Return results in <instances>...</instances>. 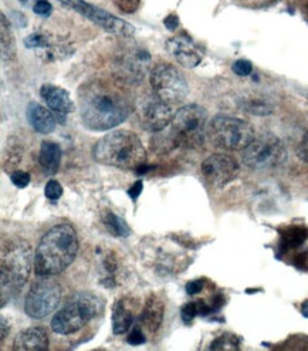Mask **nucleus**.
Wrapping results in <instances>:
<instances>
[{"label":"nucleus","mask_w":308,"mask_h":351,"mask_svg":"<svg viewBox=\"0 0 308 351\" xmlns=\"http://www.w3.org/2000/svg\"><path fill=\"white\" fill-rule=\"evenodd\" d=\"M79 110L86 128L108 131L128 119L132 103L118 83L92 80L79 88Z\"/></svg>","instance_id":"obj_1"},{"label":"nucleus","mask_w":308,"mask_h":351,"mask_svg":"<svg viewBox=\"0 0 308 351\" xmlns=\"http://www.w3.org/2000/svg\"><path fill=\"white\" fill-rule=\"evenodd\" d=\"M79 252V238L71 225L51 228L38 243L34 255V271L40 278H53L63 273Z\"/></svg>","instance_id":"obj_2"},{"label":"nucleus","mask_w":308,"mask_h":351,"mask_svg":"<svg viewBox=\"0 0 308 351\" xmlns=\"http://www.w3.org/2000/svg\"><path fill=\"white\" fill-rule=\"evenodd\" d=\"M94 160L118 169H133L145 164L146 152L137 134L127 130L111 131L92 148Z\"/></svg>","instance_id":"obj_3"},{"label":"nucleus","mask_w":308,"mask_h":351,"mask_svg":"<svg viewBox=\"0 0 308 351\" xmlns=\"http://www.w3.org/2000/svg\"><path fill=\"white\" fill-rule=\"evenodd\" d=\"M105 302L92 291H79L68 299L66 306L51 319V330L55 335H73L91 320L103 315Z\"/></svg>","instance_id":"obj_4"},{"label":"nucleus","mask_w":308,"mask_h":351,"mask_svg":"<svg viewBox=\"0 0 308 351\" xmlns=\"http://www.w3.org/2000/svg\"><path fill=\"white\" fill-rule=\"evenodd\" d=\"M207 111L198 104L181 107L170 121L169 141L173 147L196 149L207 136Z\"/></svg>","instance_id":"obj_5"},{"label":"nucleus","mask_w":308,"mask_h":351,"mask_svg":"<svg viewBox=\"0 0 308 351\" xmlns=\"http://www.w3.org/2000/svg\"><path fill=\"white\" fill-rule=\"evenodd\" d=\"M30 247L26 243L16 242L2 252V307L17 295L26 285L30 275Z\"/></svg>","instance_id":"obj_6"},{"label":"nucleus","mask_w":308,"mask_h":351,"mask_svg":"<svg viewBox=\"0 0 308 351\" xmlns=\"http://www.w3.org/2000/svg\"><path fill=\"white\" fill-rule=\"evenodd\" d=\"M207 136L216 148L227 151L244 149L255 140L252 124L229 115H216L209 123Z\"/></svg>","instance_id":"obj_7"},{"label":"nucleus","mask_w":308,"mask_h":351,"mask_svg":"<svg viewBox=\"0 0 308 351\" xmlns=\"http://www.w3.org/2000/svg\"><path fill=\"white\" fill-rule=\"evenodd\" d=\"M287 158L284 143L277 135L266 132L250 143L242 152L243 164L256 171H266L280 167Z\"/></svg>","instance_id":"obj_8"},{"label":"nucleus","mask_w":308,"mask_h":351,"mask_svg":"<svg viewBox=\"0 0 308 351\" xmlns=\"http://www.w3.org/2000/svg\"><path fill=\"white\" fill-rule=\"evenodd\" d=\"M149 82L153 94L168 104L182 103L189 93L185 75L175 66L159 63L152 67L149 73Z\"/></svg>","instance_id":"obj_9"},{"label":"nucleus","mask_w":308,"mask_h":351,"mask_svg":"<svg viewBox=\"0 0 308 351\" xmlns=\"http://www.w3.org/2000/svg\"><path fill=\"white\" fill-rule=\"evenodd\" d=\"M62 300V286L50 278L37 280L25 300V311L31 319H44L57 308Z\"/></svg>","instance_id":"obj_10"},{"label":"nucleus","mask_w":308,"mask_h":351,"mask_svg":"<svg viewBox=\"0 0 308 351\" xmlns=\"http://www.w3.org/2000/svg\"><path fill=\"white\" fill-rule=\"evenodd\" d=\"M59 2L66 8L74 10L75 13L84 16L88 21H91L92 23L100 26L101 29L114 36L131 37L136 33V29L125 21H123V19L105 12L99 6L86 2V0H59Z\"/></svg>","instance_id":"obj_11"},{"label":"nucleus","mask_w":308,"mask_h":351,"mask_svg":"<svg viewBox=\"0 0 308 351\" xmlns=\"http://www.w3.org/2000/svg\"><path fill=\"white\" fill-rule=\"evenodd\" d=\"M137 114L141 127L149 132H161L173 119L169 104L158 95H145L137 104Z\"/></svg>","instance_id":"obj_12"},{"label":"nucleus","mask_w":308,"mask_h":351,"mask_svg":"<svg viewBox=\"0 0 308 351\" xmlns=\"http://www.w3.org/2000/svg\"><path fill=\"white\" fill-rule=\"evenodd\" d=\"M149 66V53L142 47H131L117 58L115 71H117L123 82L129 84H140L148 73Z\"/></svg>","instance_id":"obj_13"},{"label":"nucleus","mask_w":308,"mask_h":351,"mask_svg":"<svg viewBox=\"0 0 308 351\" xmlns=\"http://www.w3.org/2000/svg\"><path fill=\"white\" fill-rule=\"evenodd\" d=\"M239 173V164L226 154H214L202 164L205 181L214 188H223L232 182Z\"/></svg>","instance_id":"obj_14"},{"label":"nucleus","mask_w":308,"mask_h":351,"mask_svg":"<svg viewBox=\"0 0 308 351\" xmlns=\"http://www.w3.org/2000/svg\"><path fill=\"white\" fill-rule=\"evenodd\" d=\"M168 53L186 69H194L202 62V51L199 46L186 34L170 37L166 42Z\"/></svg>","instance_id":"obj_15"},{"label":"nucleus","mask_w":308,"mask_h":351,"mask_svg":"<svg viewBox=\"0 0 308 351\" xmlns=\"http://www.w3.org/2000/svg\"><path fill=\"white\" fill-rule=\"evenodd\" d=\"M40 95L49 110L55 114L66 115L74 111V103L67 90L54 86V84H43L40 87Z\"/></svg>","instance_id":"obj_16"},{"label":"nucleus","mask_w":308,"mask_h":351,"mask_svg":"<svg viewBox=\"0 0 308 351\" xmlns=\"http://www.w3.org/2000/svg\"><path fill=\"white\" fill-rule=\"evenodd\" d=\"M165 315V302L161 296L152 293L145 304L140 315V323L141 326L148 330L149 333H157L159 330Z\"/></svg>","instance_id":"obj_17"},{"label":"nucleus","mask_w":308,"mask_h":351,"mask_svg":"<svg viewBox=\"0 0 308 351\" xmlns=\"http://www.w3.org/2000/svg\"><path fill=\"white\" fill-rule=\"evenodd\" d=\"M16 351H46L49 350V336L43 327H29L14 339Z\"/></svg>","instance_id":"obj_18"},{"label":"nucleus","mask_w":308,"mask_h":351,"mask_svg":"<svg viewBox=\"0 0 308 351\" xmlns=\"http://www.w3.org/2000/svg\"><path fill=\"white\" fill-rule=\"evenodd\" d=\"M26 115H27L29 124L38 134H51L57 127V123L51 114V110H47L43 106L37 104L34 101H31L27 106Z\"/></svg>","instance_id":"obj_19"},{"label":"nucleus","mask_w":308,"mask_h":351,"mask_svg":"<svg viewBox=\"0 0 308 351\" xmlns=\"http://www.w3.org/2000/svg\"><path fill=\"white\" fill-rule=\"evenodd\" d=\"M38 164L44 175H54L62 164V148L53 141H43L38 152Z\"/></svg>","instance_id":"obj_20"},{"label":"nucleus","mask_w":308,"mask_h":351,"mask_svg":"<svg viewBox=\"0 0 308 351\" xmlns=\"http://www.w3.org/2000/svg\"><path fill=\"white\" fill-rule=\"evenodd\" d=\"M133 323L132 310L127 306L125 300L115 302L112 307V331L114 335H123L131 328Z\"/></svg>","instance_id":"obj_21"},{"label":"nucleus","mask_w":308,"mask_h":351,"mask_svg":"<svg viewBox=\"0 0 308 351\" xmlns=\"http://www.w3.org/2000/svg\"><path fill=\"white\" fill-rule=\"evenodd\" d=\"M308 237L304 226H285L280 230V250L288 252L300 247Z\"/></svg>","instance_id":"obj_22"},{"label":"nucleus","mask_w":308,"mask_h":351,"mask_svg":"<svg viewBox=\"0 0 308 351\" xmlns=\"http://www.w3.org/2000/svg\"><path fill=\"white\" fill-rule=\"evenodd\" d=\"M103 223L107 228V230L111 233L112 237L117 238H128L131 235V229L128 226V223L118 217L117 213H114L112 210H104L103 212Z\"/></svg>","instance_id":"obj_23"},{"label":"nucleus","mask_w":308,"mask_h":351,"mask_svg":"<svg viewBox=\"0 0 308 351\" xmlns=\"http://www.w3.org/2000/svg\"><path fill=\"white\" fill-rule=\"evenodd\" d=\"M101 262H103V269H104L101 285L107 289L115 287L117 286V270H118L117 258H115L114 253H107Z\"/></svg>","instance_id":"obj_24"},{"label":"nucleus","mask_w":308,"mask_h":351,"mask_svg":"<svg viewBox=\"0 0 308 351\" xmlns=\"http://www.w3.org/2000/svg\"><path fill=\"white\" fill-rule=\"evenodd\" d=\"M16 56V42L6 16L2 14V57L3 60H12Z\"/></svg>","instance_id":"obj_25"},{"label":"nucleus","mask_w":308,"mask_h":351,"mask_svg":"<svg viewBox=\"0 0 308 351\" xmlns=\"http://www.w3.org/2000/svg\"><path fill=\"white\" fill-rule=\"evenodd\" d=\"M242 108L243 111L252 114V115H270L273 112V107L261 100H247L244 103H242Z\"/></svg>","instance_id":"obj_26"},{"label":"nucleus","mask_w":308,"mask_h":351,"mask_svg":"<svg viewBox=\"0 0 308 351\" xmlns=\"http://www.w3.org/2000/svg\"><path fill=\"white\" fill-rule=\"evenodd\" d=\"M239 348H240V343L238 337H235L233 335H223L218 337L209 347V350H220V351H224V350L235 351Z\"/></svg>","instance_id":"obj_27"},{"label":"nucleus","mask_w":308,"mask_h":351,"mask_svg":"<svg viewBox=\"0 0 308 351\" xmlns=\"http://www.w3.org/2000/svg\"><path fill=\"white\" fill-rule=\"evenodd\" d=\"M199 316V308H198V302H189L183 304L181 310V317L185 324H189L194 322V319Z\"/></svg>","instance_id":"obj_28"},{"label":"nucleus","mask_w":308,"mask_h":351,"mask_svg":"<svg viewBox=\"0 0 308 351\" xmlns=\"http://www.w3.org/2000/svg\"><path fill=\"white\" fill-rule=\"evenodd\" d=\"M114 5L123 13H136L141 6V0H114Z\"/></svg>","instance_id":"obj_29"},{"label":"nucleus","mask_w":308,"mask_h":351,"mask_svg":"<svg viewBox=\"0 0 308 351\" xmlns=\"http://www.w3.org/2000/svg\"><path fill=\"white\" fill-rule=\"evenodd\" d=\"M44 193L46 197L51 201H57L59 199L62 195H63V186L60 185L59 181H49L47 185H46V189H44Z\"/></svg>","instance_id":"obj_30"},{"label":"nucleus","mask_w":308,"mask_h":351,"mask_svg":"<svg viewBox=\"0 0 308 351\" xmlns=\"http://www.w3.org/2000/svg\"><path fill=\"white\" fill-rule=\"evenodd\" d=\"M30 173L26 171H14L10 175V181L17 188H26L30 184Z\"/></svg>","instance_id":"obj_31"},{"label":"nucleus","mask_w":308,"mask_h":351,"mask_svg":"<svg viewBox=\"0 0 308 351\" xmlns=\"http://www.w3.org/2000/svg\"><path fill=\"white\" fill-rule=\"evenodd\" d=\"M233 73L240 75V77H246V75H250L253 71V64L250 63L248 60H244V58H242V60H238L235 62L233 64Z\"/></svg>","instance_id":"obj_32"},{"label":"nucleus","mask_w":308,"mask_h":351,"mask_svg":"<svg viewBox=\"0 0 308 351\" xmlns=\"http://www.w3.org/2000/svg\"><path fill=\"white\" fill-rule=\"evenodd\" d=\"M127 341H128L129 344H132V346H140V344H144V343H145V335H144L142 328H141L140 326H136V327H133V328L131 330V333H129V336H128Z\"/></svg>","instance_id":"obj_33"},{"label":"nucleus","mask_w":308,"mask_h":351,"mask_svg":"<svg viewBox=\"0 0 308 351\" xmlns=\"http://www.w3.org/2000/svg\"><path fill=\"white\" fill-rule=\"evenodd\" d=\"M33 12L38 16H49L51 13V5L47 0H37L33 6Z\"/></svg>","instance_id":"obj_34"},{"label":"nucleus","mask_w":308,"mask_h":351,"mask_svg":"<svg viewBox=\"0 0 308 351\" xmlns=\"http://www.w3.org/2000/svg\"><path fill=\"white\" fill-rule=\"evenodd\" d=\"M297 155L300 160H303L304 162H308V131L304 134L303 140L297 147Z\"/></svg>","instance_id":"obj_35"},{"label":"nucleus","mask_w":308,"mask_h":351,"mask_svg":"<svg viewBox=\"0 0 308 351\" xmlns=\"http://www.w3.org/2000/svg\"><path fill=\"white\" fill-rule=\"evenodd\" d=\"M205 287V280H194V282H189L186 285V291L189 296H195V295H199L201 291L203 290Z\"/></svg>","instance_id":"obj_36"},{"label":"nucleus","mask_w":308,"mask_h":351,"mask_svg":"<svg viewBox=\"0 0 308 351\" xmlns=\"http://www.w3.org/2000/svg\"><path fill=\"white\" fill-rule=\"evenodd\" d=\"M164 25H165V27H166L168 30H175V29L178 27V25H179V17H178L177 14L172 13V14H169V16L165 17Z\"/></svg>","instance_id":"obj_37"},{"label":"nucleus","mask_w":308,"mask_h":351,"mask_svg":"<svg viewBox=\"0 0 308 351\" xmlns=\"http://www.w3.org/2000/svg\"><path fill=\"white\" fill-rule=\"evenodd\" d=\"M142 188H144V184L141 182V181H137L136 184H133L129 189H128V195H129V198L131 199H138V197L141 195V192H142Z\"/></svg>","instance_id":"obj_38"},{"label":"nucleus","mask_w":308,"mask_h":351,"mask_svg":"<svg viewBox=\"0 0 308 351\" xmlns=\"http://www.w3.org/2000/svg\"><path fill=\"white\" fill-rule=\"evenodd\" d=\"M294 263L300 267V269H305L308 270V250L300 253V255H297L294 258Z\"/></svg>","instance_id":"obj_39"},{"label":"nucleus","mask_w":308,"mask_h":351,"mask_svg":"<svg viewBox=\"0 0 308 351\" xmlns=\"http://www.w3.org/2000/svg\"><path fill=\"white\" fill-rule=\"evenodd\" d=\"M2 336H0V340L2 341H5V339H6V336L9 335V328H10V326H9V322L6 320V317H3L2 316Z\"/></svg>","instance_id":"obj_40"},{"label":"nucleus","mask_w":308,"mask_h":351,"mask_svg":"<svg viewBox=\"0 0 308 351\" xmlns=\"http://www.w3.org/2000/svg\"><path fill=\"white\" fill-rule=\"evenodd\" d=\"M301 313H303L304 317L308 319V300H305V302L303 303V306H301Z\"/></svg>","instance_id":"obj_41"},{"label":"nucleus","mask_w":308,"mask_h":351,"mask_svg":"<svg viewBox=\"0 0 308 351\" xmlns=\"http://www.w3.org/2000/svg\"><path fill=\"white\" fill-rule=\"evenodd\" d=\"M305 10H307V14H308V3L305 5Z\"/></svg>","instance_id":"obj_42"}]
</instances>
